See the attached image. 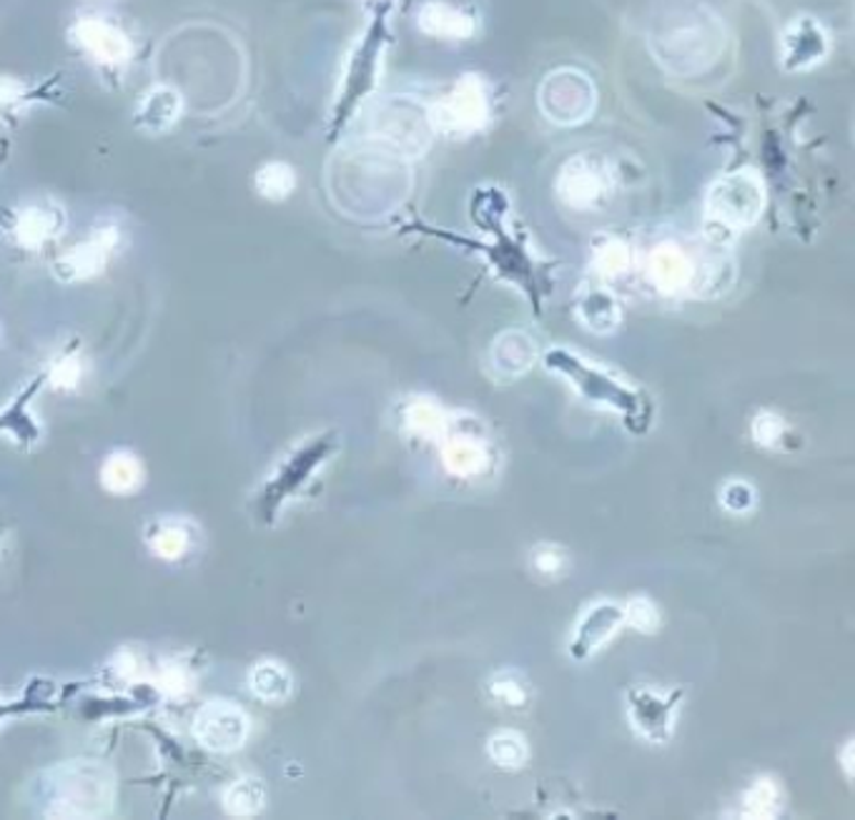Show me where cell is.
<instances>
[{
    "mask_svg": "<svg viewBox=\"0 0 855 820\" xmlns=\"http://www.w3.org/2000/svg\"><path fill=\"white\" fill-rule=\"evenodd\" d=\"M442 128L472 130L487 118V99L475 81H465L440 106L437 113Z\"/></svg>",
    "mask_w": 855,
    "mask_h": 820,
    "instance_id": "ba28073f",
    "label": "cell"
},
{
    "mask_svg": "<svg viewBox=\"0 0 855 820\" xmlns=\"http://www.w3.org/2000/svg\"><path fill=\"white\" fill-rule=\"evenodd\" d=\"M78 377H81V366H78V360H73V356H66L64 362H58L54 374H50L56 387H73Z\"/></svg>",
    "mask_w": 855,
    "mask_h": 820,
    "instance_id": "ac0fdd59",
    "label": "cell"
},
{
    "mask_svg": "<svg viewBox=\"0 0 855 820\" xmlns=\"http://www.w3.org/2000/svg\"><path fill=\"white\" fill-rule=\"evenodd\" d=\"M73 36L78 41V46L89 50V54L101 60L106 66H118L126 64L134 54V46L124 31H118L116 25H111L106 21L99 19H86L81 23H76Z\"/></svg>",
    "mask_w": 855,
    "mask_h": 820,
    "instance_id": "8992f818",
    "label": "cell"
},
{
    "mask_svg": "<svg viewBox=\"0 0 855 820\" xmlns=\"http://www.w3.org/2000/svg\"><path fill=\"white\" fill-rule=\"evenodd\" d=\"M560 191L572 204H590V201H597L602 194V179L595 169H584L582 163H572L562 173Z\"/></svg>",
    "mask_w": 855,
    "mask_h": 820,
    "instance_id": "7c38bea8",
    "label": "cell"
},
{
    "mask_svg": "<svg viewBox=\"0 0 855 820\" xmlns=\"http://www.w3.org/2000/svg\"><path fill=\"white\" fill-rule=\"evenodd\" d=\"M249 736V715L239 705L212 701L196 713L194 738L214 753H233Z\"/></svg>",
    "mask_w": 855,
    "mask_h": 820,
    "instance_id": "7a4b0ae2",
    "label": "cell"
},
{
    "mask_svg": "<svg viewBox=\"0 0 855 820\" xmlns=\"http://www.w3.org/2000/svg\"><path fill=\"white\" fill-rule=\"evenodd\" d=\"M710 201H715V212L726 221H753L761 208V189L755 179L750 176H732L720 181L713 189Z\"/></svg>",
    "mask_w": 855,
    "mask_h": 820,
    "instance_id": "52a82bcc",
    "label": "cell"
},
{
    "mask_svg": "<svg viewBox=\"0 0 855 820\" xmlns=\"http://www.w3.org/2000/svg\"><path fill=\"white\" fill-rule=\"evenodd\" d=\"M543 109L557 124H578L592 109V89L578 71H560L543 89Z\"/></svg>",
    "mask_w": 855,
    "mask_h": 820,
    "instance_id": "3957f363",
    "label": "cell"
},
{
    "mask_svg": "<svg viewBox=\"0 0 855 820\" xmlns=\"http://www.w3.org/2000/svg\"><path fill=\"white\" fill-rule=\"evenodd\" d=\"M151 549L161 560H179L189 549V532L179 525H166L153 532Z\"/></svg>",
    "mask_w": 855,
    "mask_h": 820,
    "instance_id": "2e32d148",
    "label": "cell"
},
{
    "mask_svg": "<svg viewBox=\"0 0 855 820\" xmlns=\"http://www.w3.org/2000/svg\"><path fill=\"white\" fill-rule=\"evenodd\" d=\"M60 229V216L50 208L43 206H33L25 208V212L19 216V224H15V237L23 243V247H41L46 243L50 237H56V231Z\"/></svg>",
    "mask_w": 855,
    "mask_h": 820,
    "instance_id": "8fae6325",
    "label": "cell"
},
{
    "mask_svg": "<svg viewBox=\"0 0 855 820\" xmlns=\"http://www.w3.org/2000/svg\"><path fill=\"white\" fill-rule=\"evenodd\" d=\"M183 101L179 91L169 89V86H159L141 101V109H138V124L148 130H166L176 124L181 116Z\"/></svg>",
    "mask_w": 855,
    "mask_h": 820,
    "instance_id": "9c48e42d",
    "label": "cell"
},
{
    "mask_svg": "<svg viewBox=\"0 0 855 820\" xmlns=\"http://www.w3.org/2000/svg\"><path fill=\"white\" fill-rule=\"evenodd\" d=\"M547 364L570 374L572 381L578 384V387L590 399L607 401V405H613L617 409H623V412H627V417H632V412H635V417H640V401H637L632 391H627L623 387H617L615 381L600 377L597 372L588 369V366H584L580 360H574V356L565 354V352H549Z\"/></svg>",
    "mask_w": 855,
    "mask_h": 820,
    "instance_id": "277c9868",
    "label": "cell"
},
{
    "mask_svg": "<svg viewBox=\"0 0 855 820\" xmlns=\"http://www.w3.org/2000/svg\"><path fill=\"white\" fill-rule=\"evenodd\" d=\"M294 171L286 163H266L264 169L256 173V189L261 191V196L266 198H286L294 189Z\"/></svg>",
    "mask_w": 855,
    "mask_h": 820,
    "instance_id": "9a60e30c",
    "label": "cell"
},
{
    "mask_svg": "<svg viewBox=\"0 0 855 820\" xmlns=\"http://www.w3.org/2000/svg\"><path fill=\"white\" fill-rule=\"evenodd\" d=\"M144 469L138 465V459L128 452H116L106 459V465L101 469V482L113 494H128L138 490L141 485Z\"/></svg>",
    "mask_w": 855,
    "mask_h": 820,
    "instance_id": "30bf717a",
    "label": "cell"
},
{
    "mask_svg": "<svg viewBox=\"0 0 855 820\" xmlns=\"http://www.w3.org/2000/svg\"><path fill=\"white\" fill-rule=\"evenodd\" d=\"M118 234L113 229L95 231L86 243H78L66 257L56 261V274L66 282H81V278H91L106 266L113 247H116Z\"/></svg>",
    "mask_w": 855,
    "mask_h": 820,
    "instance_id": "5b68a950",
    "label": "cell"
},
{
    "mask_svg": "<svg viewBox=\"0 0 855 820\" xmlns=\"http://www.w3.org/2000/svg\"><path fill=\"white\" fill-rule=\"evenodd\" d=\"M224 806L231 816H237V818L254 816L256 810L264 806V788H261V783L254 778H243V781L231 783L224 793Z\"/></svg>",
    "mask_w": 855,
    "mask_h": 820,
    "instance_id": "5bb4252c",
    "label": "cell"
},
{
    "mask_svg": "<svg viewBox=\"0 0 855 820\" xmlns=\"http://www.w3.org/2000/svg\"><path fill=\"white\" fill-rule=\"evenodd\" d=\"M249 685L261 701H282V697L289 695L292 687L286 670L282 665H274V662H259V665L251 670Z\"/></svg>",
    "mask_w": 855,
    "mask_h": 820,
    "instance_id": "4fadbf2b",
    "label": "cell"
},
{
    "mask_svg": "<svg viewBox=\"0 0 855 820\" xmlns=\"http://www.w3.org/2000/svg\"><path fill=\"white\" fill-rule=\"evenodd\" d=\"M54 802L60 806L50 816L58 818H89L103 816L113 800L111 775L101 765L93 763H73L58 771Z\"/></svg>",
    "mask_w": 855,
    "mask_h": 820,
    "instance_id": "6da1fadb",
    "label": "cell"
},
{
    "mask_svg": "<svg viewBox=\"0 0 855 820\" xmlns=\"http://www.w3.org/2000/svg\"><path fill=\"white\" fill-rule=\"evenodd\" d=\"M422 19H432V23H424V29L442 33V36H461V33L469 31V21L461 19V15L457 11H452V8L430 5Z\"/></svg>",
    "mask_w": 855,
    "mask_h": 820,
    "instance_id": "e0dca14e",
    "label": "cell"
}]
</instances>
